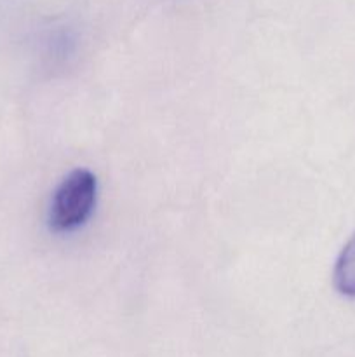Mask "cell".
<instances>
[{
	"mask_svg": "<svg viewBox=\"0 0 355 357\" xmlns=\"http://www.w3.org/2000/svg\"><path fill=\"white\" fill-rule=\"evenodd\" d=\"M97 181L89 169H75L59 183L49 208V227L72 232L87 222L96 206Z\"/></svg>",
	"mask_w": 355,
	"mask_h": 357,
	"instance_id": "6da1fadb",
	"label": "cell"
},
{
	"mask_svg": "<svg viewBox=\"0 0 355 357\" xmlns=\"http://www.w3.org/2000/svg\"><path fill=\"white\" fill-rule=\"evenodd\" d=\"M333 282L338 293L355 298V234L348 239L338 257L333 272Z\"/></svg>",
	"mask_w": 355,
	"mask_h": 357,
	"instance_id": "7a4b0ae2",
	"label": "cell"
}]
</instances>
